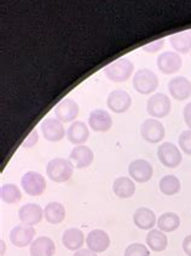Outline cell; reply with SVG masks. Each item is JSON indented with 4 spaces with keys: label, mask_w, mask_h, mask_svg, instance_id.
<instances>
[{
    "label": "cell",
    "mask_w": 191,
    "mask_h": 256,
    "mask_svg": "<svg viewBox=\"0 0 191 256\" xmlns=\"http://www.w3.org/2000/svg\"><path fill=\"white\" fill-rule=\"evenodd\" d=\"M135 66L132 62L126 58H118L113 64H108L104 68V73L109 80L115 82V83H125L132 76Z\"/></svg>",
    "instance_id": "6da1fadb"
},
{
    "label": "cell",
    "mask_w": 191,
    "mask_h": 256,
    "mask_svg": "<svg viewBox=\"0 0 191 256\" xmlns=\"http://www.w3.org/2000/svg\"><path fill=\"white\" fill-rule=\"evenodd\" d=\"M73 164L70 160L62 158L51 159L46 166V174L48 178L58 184L69 181L73 175Z\"/></svg>",
    "instance_id": "7a4b0ae2"
},
{
    "label": "cell",
    "mask_w": 191,
    "mask_h": 256,
    "mask_svg": "<svg viewBox=\"0 0 191 256\" xmlns=\"http://www.w3.org/2000/svg\"><path fill=\"white\" fill-rule=\"evenodd\" d=\"M133 88L137 92L142 95H149L158 89L159 86V78L153 70L148 68H142L138 72L135 73L133 76Z\"/></svg>",
    "instance_id": "3957f363"
},
{
    "label": "cell",
    "mask_w": 191,
    "mask_h": 256,
    "mask_svg": "<svg viewBox=\"0 0 191 256\" xmlns=\"http://www.w3.org/2000/svg\"><path fill=\"white\" fill-rule=\"evenodd\" d=\"M22 188L28 196L38 197L41 196L46 190V181L41 174L36 172H25L21 178Z\"/></svg>",
    "instance_id": "277c9868"
},
{
    "label": "cell",
    "mask_w": 191,
    "mask_h": 256,
    "mask_svg": "<svg viewBox=\"0 0 191 256\" xmlns=\"http://www.w3.org/2000/svg\"><path fill=\"white\" fill-rule=\"evenodd\" d=\"M158 158L164 166L175 169L182 163V153L172 142H164L158 148Z\"/></svg>",
    "instance_id": "5b68a950"
},
{
    "label": "cell",
    "mask_w": 191,
    "mask_h": 256,
    "mask_svg": "<svg viewBox=\"0 0 191 256\" xmlns=\"http://www.w3.org/2000/svg\"><path fill=\"white\" fill-rule=\"evenodd\" d=\"M172 110L171 100L165 94H155L148 100L147 110L154 118H165Z\"/></svg>",
    "instance_id": "8992f818"
},
{
    "label": "cell",
    "mask_w": 191,
    "mask_h": 256,
    "mask_svg": "<svg viewBox=\"0 0 191 256\" xmlns=\"http://www.w3.org/2000/svg\"><path fill=\"white\" fill-rule=\"evenodd\" d=\"M141 135L149 144H159L165 138V126L156 119H147L141 126Z\"/></svg>",
    "instance_id": "52a82bcc"
},
{
    "label": "cell",
    "mask_w": 191,
    "mask_h": 256,
    "mask_svg": "<svg viewBox=\"0 0 191 256\" xmlns=\"http://www.w3.org/2000/svg\"><path fill=\"white\" fill-rule=\"evenodd\" d=\"M35 237V228L27 224H16L10 232V240L17 248H24L30 246Z\"/></svg>",
    "instance_id": "ba28073f"
},
{
    "label": "cell",
    "mask_w": 191,
    "mask_h": 256,
    "mask_svg": "<svg viewBox=\"0 0 191 256\" xmlns=\"http://www.w3.org/2000/svg\"><path fill=\"white\" fill-rule=\"evenodd\" d=\"M40 129H41L45 140H47L48 142L61 141L65 135L63 123L55 118L44 119L40 124Z\"/></svg>",
    "instance_id": "9c48e42d"
},
{
    "label": "cell",
    "mask_w": 191,
    "mask_h": 256,
    "mask_svg": "<svg viewBox=\"0 0 191 256\" xmlns=\"http://www.w3.org/2000/svg\"><path fill=\"white\" fill-rule=\"evenodd\" d=\"M128 174L132 178V180L139 184L148 182L153 178V166L152 164L144 159H136L128 166Z\"/></svg>",
    "instance_id": "30bf717a"
},
{
    "label": "cell",
    "mask_w": 191,
    "mask_h": 256,
    "mask_svg": "<svg viewBox=\"0 0 191 256\" xmlns=\"http://www.w3.org/2000/svg\"><path fill=\"white\" fill-rule=\"evenodd\" d=\"M168 91L177 101H185L191 96V82L185 76H176L168 82Z\"/></svg>",
    "instance_id": "8fae6325"
},
{
    "label": "cell",
    "mask_w": 191,
    "mask_h": 256,
    "mask_svg": "<svg viewBox=\"0 0 191 256\" xmlns=\"http://www.w3.org/2000/svg\"><path fill=\"white\" fill-rule=\"evenodd\" d=\"M107 104L114 113H125L132 104V98L127 91L114 90L108 96Z\"/></svg>",
    "instance_id": "7c38bea8"
},
{
    "label": "cell",
    "mask_w": 191,
    "mask_h": 256,
    "mask_svg": "<svg viewBox=\"0 0 191 256\" xmlns=\"http://www.w3.org/2000/svg\"><path fill=\"white\" fill-rule=\"evenodd\" d=\"M182 66H183V61L178 52L166 51L158 58V68L164 74H173L178 72Z\"/></svg>",
    "instance_id": "4fadbf2b"
},
{
    "label": "cell",
    "mask_w": 191,
    "mask_h": 256,
    "mask_svg": "<svg viewBox=\"0 0 191 256\" xmlns=\"http://www.w3.org/2000/svg\"><path fill=\"white\" fill-rule=\"evenodd\" d=\"M55 114L62 123H70L79 116V104L72 98H64L55 107Z\"/></svg>",
    "instance_id": "5bb4252c"
},
{
    "label": "cell",
    "mask_w": 191,
    "mask_h": 256,
    "mask_svg": "<svg viewBox=\"0 0 191 256\" xmlns=\"http://www.w3.org/2000/svg\"><path fill=\"white\" fill-rule=\"evenodd\" d=\"M44 218V209L35 203L25 204L18 210V218L23 224L35 226Z\"/></svg>",
    "instance_id": "9a60e30c"
},
{
    "label": "cell",
    "mask_w": 191,
    "mask_h": 256,
    "mask_svg": "<svg viewBox=\"0 0 191 256\" xmlns=\"http://www.w3.org/2000/svg\"><path fill=\"white\" fill-rule=\"evenodd\" d=\"M86 244L88 249L99 254L110 246V237L103 230H93L86 236Z\"/></svg>",
    "instance_id": "2e32d148"
},
{
    "label": "cell",
    "mask_w": 191,
    "mask_h": 256,
    "mask_svg": "<svg viewBox=\"0 0 191 256\" xmlns=\"http://www.w3.org/2000/svg\"><path fill=\"white\" fill-rule=\"evenodd\" d=\"M88 125L96 132H107L113 126V119L104 110H95L91 112Z\"/></svg>",
    "instance_id": "e0dca14e"
},
{
    "label": "cell",
    "mask_w": 191,
    "mask_h": 256,
    "mask_svg": "<svg viewBox=\"0 0 191 256\" xmlns=\"http://www.w3.org/2000/svg\"><path fill=\"white\" fill-rule=\"evenodd\" d=\"M69 159L76 169H85V168L90 166L92 164L95 154H93L92 150L90 147L80 144L70 152Z\"/></svg>",
    "instance_id": "ac0fdd59"
},
{
    "label": "cell",
    "mask_w": 191,
    "mask_h": 256,
    "mask_svg": "<svg viewBox=\"0 0 191 256\" xmlns=\"http://www.w3.org/2000/svg\"><path fill=\"white\" fill-rule=\"evenodd\" d=\"M85 242H86V237H85L84 232L75 227L68 228L62 236V243L70 252H78L84 246Z\"/></svg>",
    "instance_id": "d6986e66"
},
{
    "label": "cell",
    "mask_w": 191,
    "mask_h": 256,
    "mask_svg": "<svg viewBox=\"0 0 191 256\" xmlns=\"http://www.w3.org/2000/svg\"><path fill=\"white\" fill-rule=\"evenodd\" d=\"M29 252L32 256H53L56 252V244L50 237H38L30 244Z\"/></svg>",
    "instance_id": "ffe728a7"
},
{
    "label": "cell",
    "mask_w": 191,
    "mask_h": 256,
    "mask_svg": "<svg viewBox=\"0 0 191 256\" xmlns=\"http://www.w3.org/2000/svg\"><path fill=\"white\" fill-rule=\"evenodd\" d=\"M133 222L141 230H153L156 222V215L149 208H138L133 215Z\"/></svg>",
    "instance_id": "44dd1931"
},
{
    "label": "cell",
    "mask_w": 191,
    "mask_h": 256,
    "mask_svg": "<svg viewBox=\"0 0 191 256\" xmlns=\"http://www.w3.org/2000/svg\"><path fill=\"white\" fill-rule=\"evenodd\" d=\"M67 136L69 142L80 146V144H84L87 141L88 136H90V132H88L87 125L84 122L76 120L68 128Z\"/></svg>",
    "instance_id": "7402d4cb"
},
{
    "label": "cell",
    "mask_w": 191,
    "mask_h": 256,
    "mask_svg": "<svg viewBox=\"0 0 191 256\" xmlns=\"http://www.w3.org/2000/svg\"><path fill=\"white\" fill-rule=\"evenodd\" d=\"M44 218L48 224H58L65 218V208L58 202H51L44 209Z\"/></svg>",
    "instance_id": "603a6c76"
},
{
    "label": "cell",
    "mask_w": 191,
    "mask_h": 256,
    "mask_svg": "<svg viewBox=\"0 0 191 256\" xmlns=\"http://www.w3.org/2000/svg\"><path fill=\"white\" fill-rule=\"evenodd\" d=\"M113 190L116 197L127 199L135 194L136 184L128 178H118L113 184Z\"/></svg>",
    "instance_id": "cb8c5ba5"
},
{
    "label": "cell",
    "mask_w": 191,
    "mask_h": 256,
    "mask_svg": "<svg viewBox=\"0 0 191 256\" xmlns=\"http://www.w3.org/2000/svg\"><path fill=\"white\" fill-rule=\"evenodd\" d=\"M147 244L153 252H161L167 248L168 238L165 232L160 231V230H150L147 236Z\"/></svg>",
    "instance_id": "d4e9b609"
},
{
    "label": "cell",
    "mask_w": 191,
    "mask_h": 256,
    "mask_svg": "<svg viewBox=\"0 0 191 256\" xmlns=\"http://www.w3.org/2000/svg\"><path fill=\"white\" fill-rule=\"evenodd\" d=\"M181 226V218L176 212H165L158 218V227L165 233L175 232Z\"/></svg>",
    "instance_id": "484cf974"
},
{
    "label": "cell",
    "mask_w": 191,
    "mask_h": 256,
    "mask_svg": "<svg viewBox=\"0 0 191 256\" xmlns=\"http://www.w3.org/2000/svg\"><path fill=\"white\" fill-rule=\"evenodd\" d=\"M170 42L177 52L188 54L191 50V36L189 32L177 33L171 36Z\"/></svg>",
    "instance_id": "4316f807"
},
{
    "label": "cell",
    "mask_w": 191,
    "mask_h": 256,
    "mask_svg": "<svg viewBox=\"0 0 191 256\" xmlns=\"http://www.w3.org/2000/svg\"><path fill=\"white\" fill-rule=\"evenodd\" d=\"M160 190L165 196H175L182 188V184L179 178L175 175H166L160 180Z\"/></svg>",
    "instance_id": "83f0119b"
},
{
    "label": "cell",
    "mask_w": 191,
    "mask_h": 256,
    "mask_svg": "<svg viewBox=\"0 0 191 256\" xmlns=\"http://www.w3.org/2000/svg\"><path fill=\"white\" fill-rule=\"evenodd\" d=\"M0 197L1 200L6 204H16L22 199V192L16 184H2L0 190Z\"/></svg>",
    "instance_id": "f1b7e54d"
},
{
    "label": "cell",
    "mask_w": 191,
    "mask_h": 256,
    "mask_svg": "<svg viewBox=\"0 0 191 256\" xmlns=\"http://www.w3.org/2000/svg\"><path fill=\"white\" fill-rule=\"evenodd\" d=\"M125 256H150V250L142 243H132L125 250Z\"/></svg>",
    "instance_id": "f546056e"
},
{
    "label": "cell",
    "mask_w": 191,
    "mask_h": 256,
    "mask_svg": "<svg viewBox=\"0 0 191 256\" xmlns=\"http://www.w3.org/2000/svg\"><path fill=\"white\" fill-rule=\"evenodd\" d=\"M179 147L185 154L191 156V130H185L179 136Z\"/></svg>",
    "instance_id": "4dcf8cb0"
},
{
    "label": "cell",
    "mask_w": 191,
    "mask_h": 256,
    "mask_svg": "<svg viewBox=\"0 0 191 256\" xmlns=\"http://www.w3.org/2000/svg\"><path fill=\"white\" fill-rule=\"evenodd\" d=\"M165 45V39H158L156 42H150V44L148 45H144L143 46V50L144 51H148V52H158L159 50H161L162 48H164Z\"/></svg>",
    "instance_id": "1f68e13d"
},
{
    "label": "cell",
    "mask_w": 191,
    "mask_h": 256,
    "mask_svg": "<svg viewBox=\"0 0 191 256\" xmlns=\"http://www.w3.org/2000/svg\"><path fill=\"white\" fill-rule=\"evenodd\" d=\"M39 141V134L36 130H33L32 132L29 134V136L27 138V140L23 142V146L25 148H32V147L35 146Z\"/></svg>",
    "instance_id": "d6a6232c"
},
{
    "label": "cell",
    "mask_w": 191,
    "mask_h": 256,
    "mask_svg": "<svg viewBox=\"0 0 191 256\" xmlns=\"http://www.w3.org/2000/svg\"><path fill=\"white\" fill-rule=\"evenodd\" d=\"M183 116H184L185 124H187L188 128L191 130V102H189V104L184 107Z\"/></svg>",
    "instance_id": "836d02e7"
},
{
    "label": "cell",
    "mask_w": 191,
    "mask_h": 256,
    "mask_svg": "<svg viewBox=\"0 0 191 256\" xmlns=\"http://www.w3.org/2000/svg\"><path fill=\"white\" fill-rule=\"evenodd\" d=\"M183 250L188 256H191V234L187 236L183 240Z\"/></svg>",
    "instance_id": "e575fe53"
},
{
    "label": "cell",
    "mask_w": 191,
    "mask_h": 256,
    "mask_svg": "<svg viewBox=\"0 0 191 256\" xmlns=\"http://www.w3.org/2000/svg\"><path fill=\"white\" fill-rule=\"evenodd\" d=\"M73 256H97L95 252H92L91 249H80L78 252H75V254Z\"/></svg>",
    "instance_id": "d590c367"
},
{
    "label": "cell",
    "mask_w": 191,
    "mask_h": 256,
    "mask_svg": "<svg viewBox=\"0 0 191 256\" xmlns=\"http://www.w3.org/2000/svg\"><path fill=\"white\" fill-rule=\"evenodd\" d=\"M189 33H190V36H191V30H189Z\"/></svg>",
    "instance_id": "8d00e7d4"
}]
</instances>
